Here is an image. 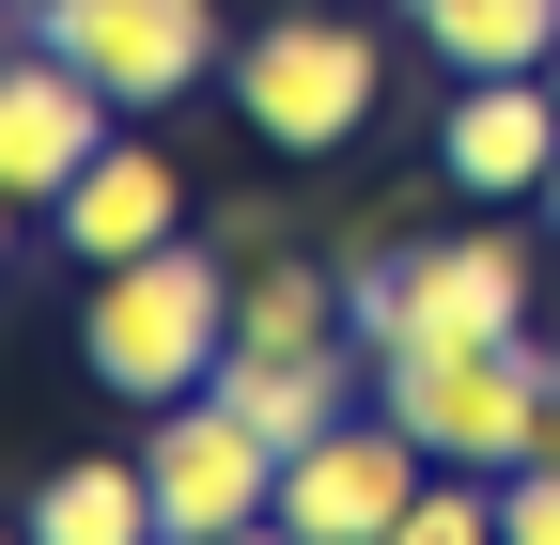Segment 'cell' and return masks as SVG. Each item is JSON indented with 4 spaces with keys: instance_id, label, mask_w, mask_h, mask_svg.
I'll list each match as a JSON object with an SVG mask.
<instances>
[{
    "instance_id": "obj_1",
    "label": "cell",
    "mask_w": 560,
    "mask_h": 545,
    "mask_svg": "<svg viewBox=\"0 0 560 545\" xmlns=\"http://www.w3.org/2000/svg\"><path fill=\"white\" fill-rule=\"evenodd\" d=\"M234 359V250L219 234H172V250H125L94 265V297H79V374L109 405H172Z\"/></svg>"
},
{
    "instance_id": "obj_2",
    "label": "cell",
    "mask_w": 560,
    "mask_h": 545,
    "mask_svg": "<svg viewBox=\"0 0 560 545\" xmlns=\"http://www.w3.org/2000/svg\"><path fill=\"white\" fill-rule=\"evenodd\" d=\"M342 344L389 359V344H529V250L499 219H452L420 250H359L342 265Z\"/></svg>"
},
{
    "instance_id": "obj_3",
    "label": "cell",
    "mask_w": 560,
    "mask_h": 545,
    "mask_svg": "<svg viewBox=\"0 0 560 545\" xmlns=\"http://www.w3.org/2000/svg\"><path fill=\"white\" fill-rule=\"evenodd\" d=\"M219 79H234V109H249L265 156H342L374 125V94H389V47L359 16H265Z\"/></svg>"
},
{
    "instance_id": "obj_4",
    "label": "cell",
    "mask_w": 560,
    "mask_h": 545,
    "mask_svg": "<svg viewBox=\"0 0 560 545\" xmlns=\"http://www.w3.org/2000/svg\"><path fill=\"white\" fill-rule=\"evenodd\" d=\"M140 484H156V545H249L280 530V437L249 421V405L219 390H172V405H140Z\"/></svg>"
},
{
    "instance_id": "obj_5",
    "label": "cell",
    "mask_w": 560,
    "mask_h": 545,
    "mask_svg": "<svg viewBox=\"0 0 560 545\" xmlns=\"http://www.w3.org/2000/svg\"><path fill=\"white\" fill-rule=\"evenodd\" d=\"M374 405L436 452V467H514L529 452V405H545V327L529 344H389Z\"/></svg>"
},
{
    "instance_id": "obj_6",
    "label": "cell",
    "mask_w": 560,
    "mask_h": 545,
    "mask_svg": "<svg viewBox=\"0 0 560 545\" xmlns=\"http://www.w3.org/2000/svg\"><path fill=\"white\" fill-rule=\"evenodd\" d=\"M420 484H436V452H420L389 405H342L327 437L280 452V545H405Z\"/></svg>"
},
{
    "instance_id": "obj_7",
    "label": "cell",
    "mask_w": 560,
    "mask_h": 545,
    "mask_svg": "<svg viewBox=\"0 0 560 545\" xmlns=\"http://www.w3.org/2000/svg\"><path fill=\"white\" fill-rule=\"evenodd\" d=\"M32 32L79 62L125 125H156L172 94H202V79L234 62V47H219V0H32Z\"/></svg>"
},
{
    "instance_id": "obj_8",
    "label": "cell",
    "mask_w": 560,
    "mask_h": 545,
    "mask_svg": "<svg viewBox=\"0 0 560 545\" xmlns=\"http://www.w3.org/2000/svg\"><path fill=\"white\" fill-rule=\"evenodd\" d=\"M109 125H125V109H109V94H94L47 32H32V47H0V187L32 202V219H47V202L109 156Z\"/></svg>"
},
{
    "instance_id": "obj_9",
    "label": "cell",
    "mask_w": 560,
    "mask_h": 545,
    "mask_svg": "<svg viewBox=\"0 0 560 545\" xmlns=\"http://www.w3.org/2000/svg\"><path fill=\"white\" fill-rule=\"evenodd\" d=\"M436 172H452L467 202H545V172H560V94H545V62H529V79H452Z\"/></svg>"
},
{
    "instance_id": "obj_10",
    "label": "cell",
    "mask_w": 560,
    "mask_h": 545,
    "mask_svg": "<svg viewBox=\"0 0 560 545\" xmlns=\"http://www.w3.org/2000/svg\"><path fill=\"white\" fill-rule=\"evenodd\" d=\"M187 219H202V202H187V172H172V141H156V125H109V156H94L79 187H62V202H47V234L79 250V265H125V250H172Z\"/></svg>"
},
{
    "instance_id": "obj_11",
    "label": "cell",
    "mask_w": 560,
    "mask_h": 545,
    "mask_svg": "<svg viewBox=\"0 0 560 545\" xmlns=\"http://www.w3.org/2000/svg\"><path fill=\"white\" fill-rule=\"evenodd\" d=\"M16 530L32 545H156V484H140V452H62L16 499Z\"/></svg>"
},
{
    "instance_id": "obj_12",
    "label": "cell",
    "mask_w": 560,
    "mask_h": 545,
    "mask_svg": "<svg viewBox=\"0 0 560 545\" xmlns=\"http://www.w3.org/2000/svg\"><path fill=\"white\" fill-rule=\"evenodd\" d=\"M405 32L452 62V79H529L560 47V0H405Z\"/></svg>"
},
{
    "instance_id": "obj_13",
    "label": "cell",
    "mask_w": 560,
    "mask_h": 545,
    "mask_svg": "<svg viewBox=\"0 0 560 545\" xmlns=\"http://www.w3.org/2000/svg\"><path fill=\"white\" fill-rule=\"evenodd\" d=\"M234 344H342V281L327 265H234Z\"/></svg>"
},
{
    "instance_id": "obj_14",
    "label": "cell",
    "mask_w": 560,
    "mask_h": 545,
    "mask_svg": "<svg viewBox=\"0 0 560 545\" xmlns=\"http://www.w3.org/2000/svg\"><path fill=\"white\" fill-rule=\"evenodd\" d=\"M499 545H560V452H514L499 467Z\"/></svg>"
},
{
    "instance_id": "obj_15",
    "label": "cell",
    "mask_w": 560,
    "mask_h": 545,
    "mask_svg": "<svg viewBox=\"0 0 560 545\" xmlns=\"http://www.w3.org/2000/svg\"><path fill=\"white\" fill-rule=\"evenodd\" d=\"M16 219H32V202H16V187H0V250H16Z\"/></svg>"
},
{
    "instance_id": "obj_16",
    "label": "cell",
    "mask_w": 560,
    "mask_h": 545,
    "mask_svg": "<svg viewBox=\"0 0 560 545\" xmlns=\"http://www.w3.org/2000/svg\"><path fill=\"white\" fill-rule=\"evenodd\" d=\"M545 94H560V47H545Z\"/></svg>"
},
{
    "instance_id": "obj_17",
    "label": "cell",
    "mask_w": 560,
    "mask_h": 545,
    "mask_svg": "<svg viewBox=\"0 0 560 545\" xmlns=\"http://www.w3.org/2000/svg\"><path fill=\"white\" fill-rule=\"evenodd\" d=\"M545 219H560V172H545Z\"/></svg>"
},
{
    "instance_id": "obj_18",
    "label": "cell",
    "mask_w": 560,
    "mask_h": 545,
    "mask_svg": "<svg viewBox=\"0 0 560 545\" xmlns=\"http://www.w3.org/2000/svg\"><path fill=\"white\" fill-rule=\"evenodd\" d=\"M16 16H32V0H16Z\"/></svg>"
}]
</instances>
